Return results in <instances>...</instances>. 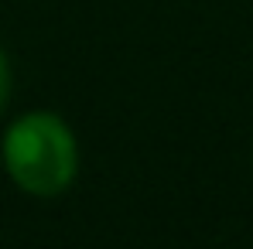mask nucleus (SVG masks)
Returning a JSON list of instances; mask_svg holds the SVG:
<instances>
[{"label":"nucleus","instance_id":"f03ea898","mask_svg":"<svg viewBox=\"0 0 253 249\" xmlns=\"http://www.w3.org/2000/svg\"><path fill=\"white\" fill-rule=\"evenodd\" d=\"M7 96H10V62H7V51L0 44V109L7 106Z\"/></svg>","mask_w":253,"mask_h":249},{"label":"nucleus","instance_id":"f257e3e1","mask_svg":"<svg viewBox=\"0 0 253 249\" xmlns=\"http://www.w3.org/2000/svg\"><path fill=\"white\" fill-rule=\"evenodd\" d=\"M0 161L24 195L58 198L79 174V140L58 113L31 109L3 130Z\"/></svg>","mask_w":253,"mask_h":249}]
</instances>
